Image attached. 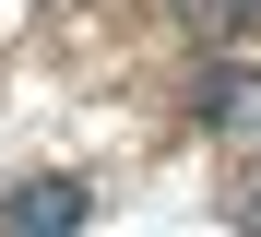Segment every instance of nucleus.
Here are the masks:
<instances>
[{
  "instance_id": "4",
  "label": "nucleus",
  "mask_w": 261,
  "mask_h": 237,
  "mask_svg": "<svg viewBox=\"0 0 261 237\" xmlns=\"http://www.w3.org/2000/svg\"><path fill=\"white\" fill-rule=\"evenodd\" d=\"M238 12H261V0H238Z\"/></svg>"
},
{
  "instance_id": "3",
  "label": "nucleus",
  "mask_w": 261,
  "mask_h": 237,
  "mask_svg": "<svg viewBox=\"0 0 261 237\" xmlns=\"http://www.w3.org/2000/svg\"><path fill=\"white\" fill-rule=\"evenodd\" d=\"M238 214H249V237H261V178H249V202H238Z\"/></svg>"
},
{
  "instance_id": "1",
  "label": "nucleus",
  "mask_w": 261,
  "mask_h": 237,
  "mask_svg": "<svg viewBox=\"0 0 261 237\" xmlns=\"http://www.w3.org/2000/svg\"><path fill=\"white\" fill-rule=\"evenodd\" d=\"M83 214H95L83 178H24V190H0V237H83Z\"/></svg>"
},
{
  "instance_id": "2",
  "label": "nucleus",
  "mask_w": 261,
  "mask_h": 237,
  "mask_svg": "<svg viewBox=\"0 0 261 237\" xmlns=\"http://www.w3.org/2000/svg\"><path fill=\"white\" fill-rule=\"evenodd\" d=\"M202 107H214V130H261V71H214Z\"/></svg>"
}]
</instances>
